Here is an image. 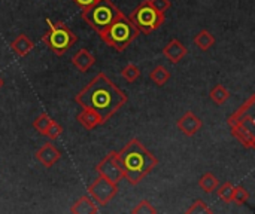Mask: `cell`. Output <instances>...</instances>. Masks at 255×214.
<instances>
[{
  "label": "cell",
  "mask_w": 255,
  "mask_h": 214,
  "mask_svg": "<svg viewBox=\"0 0 255 214\" xmlns=\"http://www.w3.org/2000/svg\"><path fill=\"white\" fill-rule=\"evenodd\" d=\"M127 94L105 73H97L75 97V101L81 107L97 112L105 122H108L127 103Z\"/></svg>",
  "instance_id": "cell-1"
},
{
  "label": "cell",
  "mask_w": 255,
  "mask_h": 214,
  "mask_svg": "<svg viewBox=\"0 0 255 214\" xmlns=\"http://www.w3.org/2000/svg\"><path fill=\"white\" fill-rule=\"evenodd\" d=\"M117 153L124 171V179L133 186L139 185L158 165V159L137 139H131Z\"/></svg>",
  "instance_id": "cell-2"
},
{
  "label": "cell",
  "mask_w": 255,
  "mask_h": 214,
  "mask_svg": "<svg viewBox=\"0 0 255 214\" xmlns=\"http://www.w3.org/2000/svg\"><path fill=\"white\" fill-rule=\"evenodd\" d=\"M139 34L140 31L137 27L121 12L99 36L108 46L114 48L117 52H123L136 37H139Z\"/></svg>",
  "instance_id": "cell-3"
},
{
  "label": "cell",
  "mask_w": 255,
  "mask_h": 214,
  "mask_svg": "<svg viewBox=\"0 0 255 214\" xmlns=\"http://www.w3.org/2000/svg\"><path fill=\"white\" fill-rule=\"evenodd\" d=\"M120 13L121 10L111 0H96L91 6L82 9L81 16L94 31L100 34Z\"/></svg>",
  "instance_id": "cell-4"
},
{
  "label": "cell",
  "mask_w": 255,
  "mask_h": 214,
  "mask_svg": "<svg viewBox=\"0 0 255 214\" xmlns=\"http://www.w3.org/2000/svg\"><path fill=\"white\" fill-rule=\"evenodd\" d=\"M46 22L49 24V30L43 34L42 42L48 46V49L52 54L58 57L64 55L78 42L76 34L61 21L51 22L49 19H46Z\"/></svg>",
  "instance_id": "cell-5"
},
{
  "label": "cell",
  "mask_w": 255,
  "mask_h": 214,
  "mask_svg": "<svg viewBox=\"0 0 255 214\" xmlns=\"http://www.w3.org/2000/svg\"><path fill=\"white\" fill-rule=\"evenodd\" d=\"M128 19L137 27V30L140 33L151 34L152 31H155L157 28H160L164 24L166 16H164V13H161L157 9H154L149 0H143L131 12Z\"/></svg>",
  "instance_id": "cell-6"
},
{
  "label": "cell",
  "mask_w": 255,
  "mask_h": 214,
  "mask_svg": "<svg viewBox=\"0 0 255 214\" xmlns=\"http://www.w3.org/2000/svg\"><path fill=\"white\" fill-rule=\"evenodd\" d=\"M90 197L100 206H108L118 194V185L108 180L103 176H99L90 186H88Z\"/></svg>",
  "instance_id": "cell-7"
},
{
  "label": "cell",
  "mask_w": 255,
  "mask_h": 214,
  "mask_svg": "<svg viewBox=\"0 0 255 214\" xmlns=\"http://www.w3.org/2000/svg\"><path fill=\"white\" fill-rule=\"evenodd\" d=\"M96 171L99 173V176H103V177H106L108 180H111V182H114L117 185L121 180H124V171H123V167L120 164L117 152H111L109 155H106L100 161V164H97Z\"/></svg>",
  "instance_id": "cell-8"
},
{
  "label": "cell",
  "mask_w": 255,
  "mask_h": 214,
  "mask_svg": "<svg viewBox=\"0 0 255 214\" xmlns=\"http://www.w3.org/2000/svg\"><path fill=\"white\" fill-rule=\"evenodd\" d=\"M176 127H178V130H179L184 136L193 137V136H196V134L202 130L203 121H202L197 115H194L193 112H185L184 116L179 118V121L176 122Z\"/></svg>",
  "instance_id": "cell-9"
},
{
  "label": "cell",
  "mask_w": 255,
  "mask_h": 214,
  "mask_svg": "<svg viewBox=\"0 0 255 214\" xmlns=\"http://www.w3.org/2000/svg\"><path fill=\"white\" fill-rule=\"evenodd\" d=\"M61 158V152L52 144V143H45L37 152H36V159L37 162H40L45 168L52 167L54 164H57Z\"/></svg>",
  "instance_id": "cell-10"
},
{
  "label": "cell",
  "mask_w": 255,
  "mask_h": 214,
  "mask_svg": "<svg viewBox=\"0 0 255 214\" xmlns=\"http://www.w3.org/2000/svg\"><path fill=\"white\" fill-rule=\"evenodd\" d=\"M188 49L178 40V39H172L164 48H163V54L166 58H169L173 64L179 63L185 55H187Z\"/></svg>",
  "instance_id": "cell-11"
},
{
  "label": "cell",
  "mask_w": 255,
  "mask_h": 214,
  "mask_svg": "<svg viewBox=\"0 0 255 214\" xmlns=\"http://www.w3.org/2000/svg\"><path fill=\"white\" fill-rule=\"evenodd\" d=\"M34 48V42L24 33L18 34L12 42H10V49L16 57H25L31 52Z\"/></svg>",
  "instance_id": "cell-12"
},
{
  "label": "cell",
  "mask_w": 255,
  "mask_h": 214,
  "mask_svg": "<svg viewBox=\"0 0 255 214\" xmlns=\"http://www.w3.org/2000/svg\"><path fill=\"white\" fill-rule=\"evenodd\" d=\"M72 63L73 66L81 71V73H85L88 71L94 64H96V57L88 51V49H79L73 57H72Z\"/></svg>",
  "instance_id": "cell-13"
},
{
  "label": "cell",
  "mask_w": 255,
  "mask_h": 214,
  "mask_svg": "<svg viewBox=\"0 0 255 214\" xmlns=\"http://www.w3.org/2000/svg\"><path fill=\"white\" fill-rule=\"evenodd\" d=\"M76 119H78V122H79L85 130H94L96 127L105 124L103 118H102L97 112H94V110H91V109H84V110L76 116Z\"/></svg>",
  "instance_id": "cell-14"
},
{
  "label": "cell",
  "mask_w": 255,
  "mask_h": 214,
  "mask_svg": "<svg viewBox=\"0 0 255 214\" xmlns=\"http://www.w3.org/2000/svg\"><path fill=\"white\" fill-rule=\"evenodd\" d=\"M99 212L97 206L94 204L91 197H81L79 200H76L73 203V206L70 207V213L73 214H96Z\"/></svg>",
  "instance_id": "cell-15"
},
{
  "label": "cell",
  "mask_w": 255,
  "mask_h": 214,
  "mask_svg": "<svg viewBox=\"0 0 255 214\" xmlns=\"http://www.w3.org/2000/svg\"><path fill=\"white\" fill-rule=\"evenodd\" d=\"M194 45L202 49V51H208L215 45V37L212 33H209L208 30H202L199 34H196L194 37Z\"/></svg>",
  "instance_id": "cell-16"
},
{
  "label": "cell",
  "mask_w": 255,
  "mask_h": 214,
  "mask_svg": "<svg viewBox=\"0 0 255 214\" xmlns=\"http://www.w3.org/2000/svg\"><path fill=\"white\" fill-rule=\"evenodd\" d=\"M149 79L157 85V86H163L166 85V82L170 79V71L164 67V66H155L151 73H149Z\"/></svg>",
  "instance_id": "cell-17"
},
{
  "label": "cell",
  "mask_w": 255,
  "mask_h": 214,
  "mask_svg": "<svg viewBox=\"0 0 255 214\" xmlns=\"http://www.w3.org/2000/svg\"><path fill=\"white\" fill-rule=\"evenodd\" d=\"M211 100L218 104V106H223L229 98H230V91L224 86V85H215L212 89H211Z\"/></svg>",
  "instance_id": "cell-18"
},
{
  "label": "cell",
  "mask_w": 255,
  "mask_h": 214,
  "mask_svg": "<svg viewBox=\"0 0 255 214\" xmlns=\"http://www.w3.org/2000/svg\"><path fill=\"white\" fill-rule=\"evenodd\" d=\"M199 186L206 192V194H212L217 191V188L220 186V182L218 179L212 174V173H205L200 180H199Z\"/></svg>",
  "instance_id": "cell-19"
},
{
  "label": "cell",
  "mask_w": 255,
  "mask_h": 214,
  "mask_svg": "<svg viewBox=\"0 0 255 214\" xmlns=\"http://www.w3.org/2000/svg\"><path fill=\"white\" fill-rule=\"evenodd\" d=\"M233 188H235V186H233L230 182H226L224 185L218 186L215 192L218 194V198H220L221 201L230 204V203H232V198H233Z\"/></svg>",
  "instance_id": "cell-20"
},
{
  "label": "cell",
  "mask_w": 255,
  "mask_h": 214,
  "mask_svg": "<svg viewBox=\"0 0 255 214\" xmlns=\"http://www.w3.org/2000/svg\"><path fill=\"white\" fill-rule=\"evenodd\" d=\"M140 69L139 67H136L134 64H127L123 70H121V76L127 80V82H134L136 79H139L140 77Z\"/></svg>",
  "instance_id": "cell-21"
},
{
  "label": "cell",
  "mask_w": 255,
  "mask_h": 214,
  "mask_svg": "<svg viewBox=\"0 0 255 214\" xmlns=\"http://www.w3.org/2000/svg\"><path fill=\"white\" fill-rule=\"evenodd\" d=\"M248 200H250V192L244 186H235L233 188L232 203H236L238 206H244V204L248 203Z\"/></svg>",
  "instance_id": "cell-22"
},
{
  "label": "cell",
  "mask_w": 255,
  "mask_h": 214,
  "mask_svg": "<svg viewBox=\"0 0 255 214\" xmlns=\"http://www.w3.org/2000/svg\"><path fill=\"white\" fill-rule=\"evenodd\" d=\"M214 210L203 201V200H196L191 207L187 210V214H212Z\"/></svg>",
  "instance_id": "cell-23"
},
{
  "label": "cell",
  "mask_w": 255,
  "mask_h": 214,
  "mask_svg": "<svg viewBox=\"0 0 255 214\" xmlns=\"http://www.w3.org/2000/svg\"><path fill=\"white\" fill-rule=\"evenodd\" d=\"M61 133H63V128H61V125L57 122V121H51V124L48 125V128L45 130V133L42 134V136H45V137H48V139H51V140H57L60 136H61Z\"/></svg>",
  "instance_id": "cell-24"
},
{
  "label": "cell",
  "mask_w": 255,
  "mask_h": 214,
  "mask_svg": "<svg viewBox=\"0 0 255 214\" xmlns=\"http://www.w3.org/2000/svg\"><path fill=\"white\" fill-rule=\"evenodd\" d=\"M51 121H52V119H51L46 113H42V115H39V116L33 121V128H34L37 133L43 134L45 130L48 128V125L51 124Z\"/></svg>",
  "instance_id": "cell-25"
},
{
  "label": "cell",
  "mask_w": 255,
  "mask_h": 214,
  "mask_svg": "<svg viewBox=\"0 0 255 214\" xmlns=\"http://www.w3.org/2000/svg\"><path fill=\"white\" fill-rule=\"evenodd\" d=\"M131 213L133 214H155L157 213V210L152 207V204L149 203V201H146V200H143V201H140L133 210H131Z\"/></svg>",
  "instance_id": "cell-26"
},
{
  "label": "cell",
  "mask_w": 255,
  "mask_h": 214,
  "mask_svg": "<svg viewBox=\"0 0 255 214\" xmlns=\"http://www.w3.org/2000/svg\"><path fill=\"white\" fill-rule=\"evenodd\" d=\"M149 1H151L152 7L157 9V10L161 12V13H164V12L170 7V1H169V0H149Z\"/></svg>",
  "instance_id": "cell-27"
},
{
  "label": "cell",
  "mask_w": 255,
  "mask_h": 214,
  "mask_svg": "<svg viewBox=\"0 0 255 214\" xmlns=\"http://www.w3.org/2000/svg\"><path fill=\"white\" fill-rule=\"evenodd\" d=\"M75 4H78V6H81L82 9L84 7H88V6H91L96 0H72Z\"/></svg>",
  "instance_id": "cell-28"
},
{
  "label": "cell",
  "mask_w": 255,
  "mask_h": 214,
  "mask_svg": "<svg viewBox=\"0 0 255 214\" xmlns=\"http://www.w3.org/2000/svg\"><path fill=\"white\" fill-rule=\"evenodd\" d=\"M3 85H4V82H3V79H1V77H0V88H1V86H3Z\"/></svg>",
  "instance_id": "cell-29"
}]
</instances>
